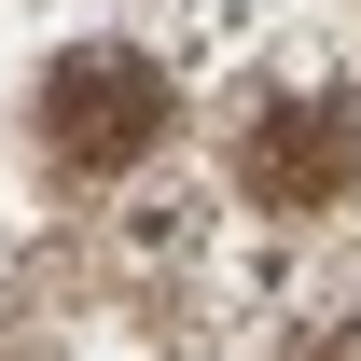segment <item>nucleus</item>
<instances>
[{
	"label": "nucleus",
	"instance_id": "obj_1",
	"mask_svg": "<svg viewBox=\"0 0 361 361\" xmlns=\"http://www.w3.org/2000/svg\"><path fill=\"white\" fill-rule=\"evenodd\" d=\"M42 139H56V167H139V153L167 139V70L126 56V42L70 56L42 84Z\"/></svg>",
	"mask_w": 361,
	"mask_h": 361
},
{
	"label": "nucleus",
	"instance_id": "obj_2",
	"mask_svg": "<svg viewBox=\"0 0 361 361\" xmlns=\"http://www.w3.org/2000/svg\"><path fill=\"white\" fill-rule=\"evenodd\" d=\"M236 180L250 209H334L361 180V97H264L236 139Z\"/></svg>",
	"mask_w": 361,
	"mask_h": 361
}]
</instances>
